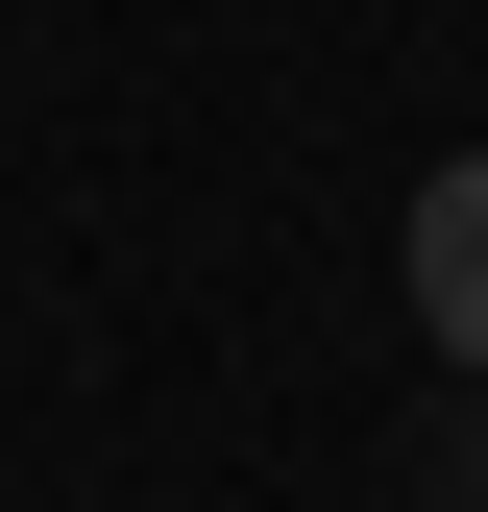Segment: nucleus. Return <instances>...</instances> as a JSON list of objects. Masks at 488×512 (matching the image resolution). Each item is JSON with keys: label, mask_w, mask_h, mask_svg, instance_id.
<instances>
[{"label": "nucleus", "mask_w": 488, "mask_h": 512, "mask_svg": "<svg viewBox=\"0 0 488 512\" xmlns=\"http://www.w3.org/2000/svg\"><path fill=\"white\" fill-rule=\"evenodd\" d=\"M391 269H415V317H440V366H488V147L415 196V244H391Z\"/></svg>", "instance_id": "nucleus-1"}, {"label": "nucleus", "mask_w": 488, "mask_h": 512, "mask_svg": "<svg viewBox=\"0 0 488 512\" xmlns=\"http://www.w3.org/2000/svg\"><path fill=\"white\" fill-rule=\"evenodd\" d=\"M415 512H488V488H415Z\"/></svg>", "instance_id": "nucleus-2"}]
</instances>
